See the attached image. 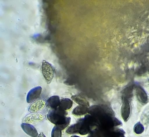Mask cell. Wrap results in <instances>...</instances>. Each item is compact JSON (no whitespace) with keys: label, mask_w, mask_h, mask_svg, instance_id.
<instances>
[{"label":"cell","mask_w":149,"mask_h":137,"mask_svg":"<svg viewBox=\"0 0 149 137\" xmlns=\"http://www.w3.org/2000/svg\"><path fill=\"white\" fill-rule=\"evenodd\" d=\"M68 112L59 107L56 109L49 110L47 114L48 120L51 123L63 130L68 126L71 121V118L66 117Z\"/></svg>","instance_id":"obj_1"},{"label":"cell","mask_w":149,"mask_h":137,"mask_svg":"<svg viewBox=\"0 0 149 137\" xmlns=\"http://www.w3.org/2000/svg\"><path fill=\"white\" fill-rule=\"evenodd\" d=\"M41 70L45 81L48 84H49L53 79L54 74L52 66L45 61H44L41 65Z\"/></svg>","instance_id":"obj_2"},{"label":"cell","mask_w":149,"mask_h":137,"mask_svg":"<svg viewBox=\"0 0 149 137\" xmlns=\"http://www.w3.org/2000/svg\"><path fill=\"white\" fill-rule=\"evenodd\" d=\"M45 115L38 113H31L26 115L23 119L22 123L33 124L38 122L44 120Z\"/></svg>","instance_id":"obj_3"},{"label":"cell","mask_w":149,"mask_h":137,"mask_svg":"<svg viewBox=\"0 0 149 137\" xmlns=\"http://www.w3.org/2000/svg\"><path fill=\"white\" fill-rule=\"evenodd\" d=\"M42 88L40 86L33 88L28 92L26 100L27 103H31L36 101L41 95Z\"/></svg>","instance_id":"obj_4"},{"label":"cell","mask_w":149,"mask_h":137,"mask_svg":"<svg viewBox=\"0 0 149 137\" xmlns=\"http://www.w3.org/2000/svg\"><path fill=\"white\" fill-rule=\"evenodd\" d=\"M46 103L45 99H41L33 103L29 108V111L31 113H38L42 110Z\"/></svg>","instance_id":"obj_5"},{"label":"cell","mask_w":149,"mask_h":137,"mask_svg":"<svg viewBox=\"0 0 149 137\" xmlns=\"http://www.w3.org/2000/svg\"><path fill=\"white\" fill-rule=\"evenodd\" d=\"M131 110V106L130 102L128 100H125L121 108V115L125 122H127L129 119Z\"/></svg>","instance_id":"obj_6"},{"label":"cell","mask_w":149,"mask_h":137,"mask_svg":"<svg viewBox=\"0 0 149 137\" xmlns=\"http://www.w3.org/2000/svg\"><path fill=\"white\" fill-rule=\"evenodd\" d=\"M21 127L22 130L27 135L31 137H37L38 136V131L35 127L30 124L22 123Z\"/></svg>","instance_id":"obj_7"},{"label":"cell","mask_w":149,"mask_h":137,"mask_svg":"<svg viewBox=\"0 0 149 137\" xmlns=\"http://www.w3.org/2000/svg\"><path fill=\"white\" fill-rule=\"evenodd\" d=\"M136 95L138 100L143 104H146L148 101L147 93L141 86H137L136 88Z\"/></svg>","instance_id":"obj_8"},{"label":"cell","mask_w":149,"mask_h":137,"mask_svg":"<svg viewBox=\"0 0 149 137\" xmlns=\"http://www.w3.org/2000/svg\"><path fill=\"white\" fill-rule=\"evenodd\" d=\"M83 118L79 120L77 123L70 126L66 131V133L70 134H79L82 125Z\"/></svg>","instance_id":"obj_9"},{"label":"cell","mask_w":149,"mask_h":137,"mask_svg":"<svg viewBox=\"0 0 149 137\" xmlns=\"http://www.w3.org/2000/svg\"><path fill=\"white\" fill-rule=\"evenodd\" d=\"M60 99L58 96H53L49 98L47 102L48 107L52 110L56 109L60 105Z\"/></svg>","instance_id":"obj_10"},{"label":"cell","mask_w":149,"mask_h":137,"mask_svg":"<svg viewBox=\"0 0 149 137\" xmlns=\"http://www.w3.org/2000/svg\"><path fill=\"white\" fill-rule=\"evenodd\" d=\"M125 133L123 129L114 127L108 132L105 137H125Z\"/></svg>","instance_id":"obj_11"},{"label":"cell","mask_w":149,"mask_h":137,"mask_svg":"<svg viewBox=\"0 0 149 137\" xmlns=\"http://www.w3.org/2000/svg\"><path fill=\"white\" fill-rule=\"evenodd\" d=\"M73 102L69 98H64L60 101L59 107L62 109L66 111L72 107Z\"/></svg>","instance_id":"obj_12"},{"label":"cell","mask_w":149,"mask_h":137,"mask_svg":"<svg viewBox=\"0 0 149 137\" xmlns=\"http://www.w3.org/2000/svg\"><path fill=\"white\" fill-rule=\"evenodd\" d=\"M88 108L85 106H79L73 110L72 114L77 116H80L85 115L88 113Z\"/></svg>","instance_id":"obj_13"},{"label":"cell","mask_w":149,"mask_h":137,"mask_svg":"<svg viewBox=\"0 0 149 137\" xmlns=\"http://www.w3.org/2000/svg\"><path fill=\"white\" fill-rule=\"evenodd\" d=\"M72 100L79 106H85L88 107L90 106L89 102L86 99L78 95L72 96Z\"/></svg>","instance_id":"obj_14"},{"label":"cell","mask_w":149,"mask_h":137,"mask_svg":"<svg viewBox=\"0 0 149 137\" xmlns=\"http://www.w3.org/2000/svg\"><path fill=\"white\" fill-rule=\"evenodd\" d=\"M62 130L56 126H55L51 132V137H61Z\"/></svg>","instance_id":"obj_15"},{"label":"cell","mask_w":149,"mask_h":137,"mask_svg":"<svg viewBox=\"0 0 149 137\" xmlns=\"http://www.w3.org/2000/svg\"><path fill=\"white\" fill-rule=\"evenodd\" d=\"M144 130V127L141 122H139L135 125L134 130V133L137 134H142Z\"/></svg>","instance_id":"obj_16"},{"label":"cell","mask_w":149,"mask_h":137,"mask_svg":"<svg viewBox=\"0 0 149 137\" xmlns=\"http://www.w3.org/2000/svg\"><path fill=\"white\" fill-rule=\"evenodd\" d=\"M88 137H102L95 130L92 131Z\"/></svg>","instance_id":"obj_17"},{"label":"cell","mask_w":149,"mask_h":137,"mask_svg":"<svg viewBox=\"0 0 149 137\" xmlns=\"http://www.w3.org/2000/svg\"><path fill=\"white\" fill-rule=\"evenodd\" d=\"M37 137H46L45 135L42 133H40Z\"/></svg>","instance_id":"obj_18"},{"label":"cell","mask_w":149,"mask_h":137,"mask_svg":"<svg viewBox=\"0 0 149 137\" xmlns=\"http://www.w3.org/2000/svg\"><path fill=\"white\" fill-rule=\"evenodd\" d=\"M71 137H80V136H71Z\"/></svg>","instance_id":"obj_19"}]
</instances>
